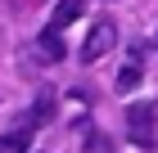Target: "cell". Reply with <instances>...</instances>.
<instances>
[{"label": "cell", "mask_w": 158, "mask_h": 153, "mask_svg": "<svg viewBox=\"0 0 158 153\" xmlns=\"http://www.w3.org/2000/svg\"><path fill=\"white\" fill-rule=\"evenodd\" d=\"M113 45H118V27H113L109 18L90 23V32H86V41H81V63H99Z\"/></svg>", "instance_id": "1"}, {"label": "cell", "mask_w": 158, "mask_h": 153, "mask_svg": "<svg viewBox=\"0 0 158 153\" xmlns=\"http://www.w3.org/2000/svg\"><path fill=\"white\" fill-rule=\"evenodd\" d=\"M154 117H158L154 104H131V108H127V126H131L127 135H131L140 149H149V144H154Z\"/></svg>", "instance_id": "2"}, {"label": "cell", "mask_w": 158, "mask_h": 153, "mask_svg": "<svg viewBox=\"0 0 158 153\" xmlns=\"http://www.w3.org/2000/svg\"><path fill=\"white\" fill-rule=\"evenodd\" d=\"M59 32H63L59 23H50L45 32L36 36V50L45 54V63H59V59H68V50H63V36H59Z\"/></svg>", "instance_id": "3"}, {"label": "cell", "mask_w": 158, "mask_h": 153, "mask_svg": "<svg viewBox=\"0 0 158 153\" xmlns=\"http://www.w3.org/2000/svg\"><path fill=\"white\" fill-rule=\"evenodd\" d=\"M54 108H59V104H54V95L41 90V95H36V108H32V126H45V122L54 117Z\"/></svg>", "instance_id": "4"}, {"label": "cell", "mask_w": 158, "mask_h": 153, "mask_svg": "<svg viewBox=\"0 0 158 153\" xmlns=\"http://www.w3.org/2000/svg\"><path fill=\"white\" fill-rule=\"evenodd\" d=\"M86 14V0H59V9H54V23L59 27H68L73 18H81Z\"/></svg>", "instance_id": "5"}, {"label": "cell", "mask_w": 158, "mask_h": 153, "mask_svg": "<svg viewBox=\"0 0 158 153\" xmlns=\"http://www.w3.org/2000/svg\"><path fill=\"white\" fill-rule=\"evenodd\" d=\"M140 77H145V68H140V59H131L127 68L118 72V90H122V95H127V90H135V86H140Z\"/></svg>", "instance_id": "6"}, {"label": "cell", "mask_w": 158, "mask_h": 153, "mask_svg": "<svg viewBox=\"0 0 158 153\" xmlns=\"http://www.w3.org/2000/svg\"><path fill=\"white\" fill-rule=\"evenodd\" d=\"M81 153H113V140L104 135V131H86V144Z\"/></svg>", "instance_id": "7"}, {"label": "cell", "mask_w": 158, "mask_h": 153, "mask_svg": "<svg viewBox=\"0 0 158 153\" xmlns=\"http://www.w3.org/2000/svg\"><path fill=\"white\" fill-rule=\"evenodd\" d=\"M23 149H27V131H14L0 140V153H23Z\"/></svg>", "instance_id": "8"}]
</instances>
